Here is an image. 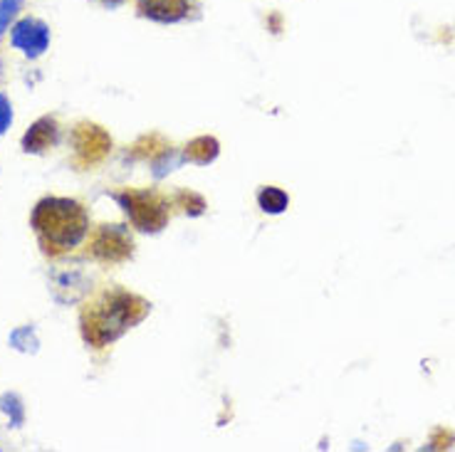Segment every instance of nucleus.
<instances>
[{
  "label": "nucleus",
  "mask_w": 455,
  "mask_h": 452,
  "mask_svg": "<svg viewBox=\"0 0 455 452\" xmlns=\"http://www.w3.org/2000/svg\"><path fill=\"white\" fill-rule=\"evenodd\" d=\"M179 166H183L181 148L169 147L164 154H159L156 159L151 161V173H154V178H164V176H169L171 170H176Z\"/></svg>",
  "instance_id": "obj_16"
},
{
  "label": "nucleus",
  "mask_w": 455,
  "mask_h": 452,
  "mask_svg": "<svg viewBox=\"0 0 455 452\" xmlns=\"http://www.w3.org/2000/svg\"><path fill=\"white\" fill-rule=\"evenodd\" d=\"M112 198L139 233L156 235L169 226L171 198L156 188H122V191H114Z\"/></svg>",
  "instance_id": "obj_3"
},
{
  "label": "nucleus",
  "mask_w": 455,
  "mask_h": 452,
  "mask_svg": "<svg viewBox=\"0 0 455 452\" xmlns=\"http://www.w3.org/2000/svg\"><path fill=\"white\" fill-rule=\"evenodd\" d=\"M0 413H5V416H8L12 428H23L25 406H23V398L18 396V393H12V391L0 393Z\"/></svg>",
  "instance_id": "obj_15"
},
{
  "label": "nucleus",
  "mask_w": 455,
  "mask_h": 452,
  "mask_svg": "<svg viewBox=\"0 0 455 452\" xmlns=\"http://www.w3.org/2000/svg\"><path fill=\"white\" fill-rule=\"evenodd\" d=\"M8 346L28 356H35L40 351V337H37V329L33 324H23V327H15L8 337Z\"/></svg>",
  "instance_id": "obj_12"
},
{
  "label": "nucleus",
  "mask_w": 455,
  "mask_h": 452,
  "mask_svg": "<svg viewBox=\"0 0 455 452\" xmlns=\"http://www.w3.org/2000/svg\"><path fill=\"white\" fill-rule=\"evenodd\" d=\"M30 227L47 258H62L90 235V213L75 198L47 195L35 203Z\"/></svg>",
  "instance_id": "obj_2"
},
{
  "label": "nucleus",
  "mask_w": 455,
  "mask_h": 452,
  "mask_svg": "<svg viewBox=\"0 0 455 452\" xmlns=\"http://www.w3.org/2000/svg\"><path fill=\"white\" fill-rule=\"evenodd\" d=\"M12 126V104L11 99L0 91V136Z\"/></svg>",
  "instance_id": "obj_18"
},
{
  "label": "nucleus",
  "mask_w": 455,
  "mask_h": 452,
  "mask_svg": "<svg viewBox=\"0 0 455 452\" xmlns=\"http://www.w3.org/2000/svg\"><path fill=\"white\" fill-rule=\"evenodd\" d=\"M8 35H11L12 50H18L28 59H40L50 50V43H52L50 25L45 20H40V18H35V15L18 18L8 30Z\"/></svg>",
  "instance_id": "obj_7"
},
{
  "label": "nucleus",
  "mask_w": 455,
  "mask_h": 452,
  "mask_svg": "<svg viewBox=\"0 0 455 452\" xmlns=\"http://www.w3.org/2000/svg\"><path fill=\"white\" fill-rule=\"evenodd\" d=\"M134 235L129 233V227L119 223H104L90 238L92 260L102 265H124L134 258Z\"/></svg>",
  "instance_id": "obj_4"
},
{
  "label": "nucleus",
  "mask_w": 455,
  "mask_h": 452,
  "mask_svg": "<svg viewBox=\"0 0 455 452\" xmlns=\"http://www.w3.org/2000/svg\"><path fill=\"white\" fill-rule=\"evenodd\" d=\"M139 18L159 25L194 23L201 18L198 0H134Z\"/></svg>",
  "instance_id": "obj_6"
},
{
  "label": "nucleus",
  "mask_w": 455,
  "mask_h": 452,
  "mask_svg": "<svg viewBox=\"0 0 455 452\" xmlns=\"http://www.w3.org/2000/svg\"><path fill=\"white\" fill-rule=\"evenodd\" d=\"M50 292L57 305H77L92 292V280L82 270H60L50 274Z\"/></svg>",
  "instance_id": "obj_8"
},
{
  "label": "nucleus",
  "mask_w": 455,
  "mask_h": 452,
  "mask_svg": "<svg viewBox=\"0 0 455 452\" xmlns=\"http://www.w3.org/2000/svg\"><path fill=\"white\" fill-rule=\"evenodd\" d=\"M171 144L164 139L161 134H144L139 139L137 144L132 147V154H134V159H141V161H154L159 154H164Z\"/></svg>",
  "instance_id": "obj_14"
},
{
  "label": "nucleus",
  "mask_w": 455,
  "mask_h": 452,
  "mask_svg": "<svg viewBox=\"0 0 455 452\" xmlns=\"http://www.w3.org/2000/svg\"><path fill=\"white\" fill-rule=\"evenodd\" d=\"M69 144L75 148V161L82 169L100 166L112 154V136L104 126L94 122H80L69 134Z\"/></svg>",
  "instance_id": "obj_5"
},
{
  "label": "nucleus",
  "mask_w": 455,
  "mask_h": 452,
  "mask_svg": "<svg viewBox=\"0 0 455 452\" xmlns=\"http://www.w3.org/2000/svg\"><path fill=\"white\" fill-rule=\"evenodd\" d=\"M171 205L173 208H181V213L188 218H201L205 213V198L201 193L191 191V188H179V191L171 195Z\"/></svg>",
  "instance_id": "obj_13"
},
{
  "label": "nucleus",
  "mask_w": 455,
  "mask_h": 452,
  "mask_svg": "<svg viewBox=\"0 0 455 452\" xmlns=\"http://www.w3.org/2000/svg\"><path fill=\"white\" fill-rule=\"evenodd\" d=\"M25 0H0V37L8 33L12 23L20 18Z\"/></svg>",
  "instance_id": "obj_17"
},
{
  "label": "nucleus",
  "mask_w": 455,
  "mask_h": 452,
  "mask_svg": "<svg viewBox=\"0 0 455 452\" xmlns=\"http://www.w3.org/2000/svg\"><path fill=\"white\" fill-rule=\"evenodd\" d=\"M60 141V124L55 116H40L20 139V147L25 154H45L57 147Z\"/></svg>",
  "instance_id": "obj_9"
},
{
  "label": "nucleus",
  "mask_w": 455,
  "mask_h": 452,
  "mask_svg": "<svg viewBox=\"0 0 455 452\" xmlns=\"http://www.w3.org/2000/svg\"><path fill=\"white\" fill-rule=\"evenodd\" d=\"M258 205H260L262 213L283 215L290 208V195L277 186H262L258 191Z\"/></svg>",
  "instance_id": "obj_11"
},
{
  "label": "nucleus",
  "mask_w": 455,
  "mask_h": 452,
  "mask_svg": "<svg viewBox=\"0 0 455 452\" xmlns=\"http://www.w3.org/2000/svg\"><path fill=\"white\" fill-rule=\"evenodd\" d=\"M183 163H194V166H211L213 161L220 156V141L216 136L201 134L191 139L186 147L181 148Z\"/></svg>",
  "instance_id": "obj_10"
},
{
  "label": "nucleus",
  "mask_w": 455,
  "mask_h": 452,
  "mask_svg": "<svg viewBox=\"0 0 455 452\" xmlns=\"http://www.w3.org/2000/svg\"><path fill=\"white\" fill-rule=\"evenodd\" d=\"M151 312V302L124 287H104L80 312L82 339L92 349H107L126 331L141 324Z\"/></svg>",
  "instance_id": "obj_1"
},
{
  "label": "nucleus",
  "mask_w": 455,
  "mask_h": 452,
  "mask_svg": "<svg viewBox=\"0 0 455 452\" xmlns=\"http://www.w3.org/2000/svg\"><path fill=\"white\" fill-rule=\"evenodd\" d=\"M94 3H100V5H102V8H107V11H116V8L126 5L129 0H94Z\"/></svg>",
  "instance_id": "obj_19"
}]
</instances>
